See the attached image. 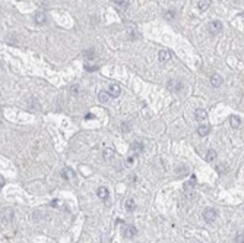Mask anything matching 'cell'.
<instances>
[{
    "mask_svg": "<svg viewBox=\"0 0 244 243\" xmlns=\"http://www.w3.org/2000/svg\"><path fill=\"white\" fill-rule=\"evenodd\" d=\"M61 176L64 177V179H66V180H69V182H72L73 179H75V171L73 170H70V168H64V170L61 171Z\"/></svg>",
    "mask_w": 244,
    "mask_h": 243,
    "instance_id": "obj_9",
    "label": "cell"
},
{
    "mask_svg": "<svg viewBox=\"0 0 244 243\" xmlns=\"http://www.w3.org/2000/svg\"><path fill=\"white\" fill-rule=\"evenodd\" d=\"M217 158V151L215 149H209L208 152H206V160L208 161H212Z\"/></svg>",
    "mask_w": 244,
    "mask_h": 243,
    "instance_id": "obj_18",
    "label": "cell"
},
{
    "mask_svg": "<svg viewBox=\"0 0 244 243\" xmlns=\"http://www.w3.org/2000/svg\"><path fill=\"white\" fill-rule=\"evenodd\" d=\"M97 196L101 199H107L108 198V189L104 188V186H101V188L97 189Z\"/></svg>",
    "mask_w": 244,
    "mask_h": 243,
    "instance_id": "obj_12",
    "label": "cell"
},
{
    "mask_svg": "<svg viewBox=\"0 0 244 243\" xmlns=\"http://www.w3.org/2000/svg\"><path fill=\"white\" fill-rule=\"evenodd\" d=\"M134 207H136V205H134L133 199H127V201H126V210L127 211H133Z\"/></svg>",
    "mask_w": 244,
    "mask_h": 243,
    "instance_id": "obj_20",
    "label": "cell"
},
{
    "mask_svg": "<svg viewBox=\"0 0 244 243\" xmlns=\"http://www.w3.org/2000/svg\"><path fill=\"white\" fill-rule=\"evenodd\" d=\"M111 95L108 94V91H100V94H98V98H100L101 103H107L108 100H110Z\"/></svg>",
    "mask_w": 244,
    "mask_h": 243,
    "instance_id": "obj_15",
    "label": "cell"
},
{
    "mask_svg": "<svg viewBox=\"0 0 244 243\" xmlns=\"http://www.w3.org/2000/svg\"><path fill=\"white\" fill-rule=\"evenodd\" d=\"M170 59H171V53L168 50H161L159 51V62L161 63H167Z\"/></svg>",
    "mask_w": 244,
    "mask_h": 243,
    "instance_id": "obj_11",
    "label": "cell"
},
{
    "mask_svg": "<svg viewBox=\"0 0 244 243\" xmlns=\"http://www.w3.org/2000/svg\"><path fill=\"white\" fill-rule=\"evenodd\" d=\"M217 171L219 173V174H224V173H227V171H228V167L224 166V164H218V166H217Z\"/></svg>",
    "mask_w": 244,
    "mask_h": 243,
    "instance_id": "obj_22",
    "label": "cell"
},
{
    "mask_svg": "<svg viewBox=\"0 0 244 243\" xmlns=\"http://www.w3.org/2000/svg\"><path fill=\"white\" fill-rule=\"evenodd\" d=\"M34 19H35V22H37V23H39V25H41V23H44L45 21H47V16H45L44 12H37Z\"/></svg>",
    "mask_w": 244,
    "mask_h": 243,
    "instance_id": "obj_13",
    "label": "cell"
},
{
    "mask_svg": "<svg viewBox=\"0 0 244 243\" xmlns=\"http://www.w3.org/2000/svg\"><path fill=\"white\" fill-rule=\"evenodd\" d=\"M222 28H224L222 22H219V21H212V22H209V25H208V31H209L212 35H217V34H219L222 31Z\"/></svg>",
    "mask_w": 244,
    "mask_h": 243,
    "instance_id": "obj_1",
    "label": "cell"
},
{
    "mask_svg": "<svg viewBox=\"0 0 244 243\" xmlns=\"http://www.w3.org/2000/svg\"><path fill=\"white\" fill-rule=\"evenodd\" d=\"M230 123H231V127L237 129V127H240V125H241V120H240L238 116H231L230 117Z\"/></svg>",
    "mask_w": 244,
    "mask_h": 243,
    "instance_id": "obj_14",
    "label": "cell"
},
{
    "mask_svg": "<svg viewBox=\"0 0 244 243\" xmlns=\"http://www.w3.org/2000/svg\"><path fill=\"white\" fill-rule=\"evenodd\" d=\"M122 129H123V130H129V125H127V123H123Z\"/></svg>",
    "mask_w": 244,
    "mask_h": 243,
    "instance_id": "obj_27",
    "label": "cell"
},
{
    "mask_svg": "<svg viewBox=\"0 0 244 243\" xmlns=\"http://www.w3.org/2000/svg\"><path fill=\"white\" fill-rule=\"evenodd\" d=\"M83 56H85V59H88V60H92V59L95 57V50H94V49L85 50V51H83Z\"/></svg>",
    "mask_w": 244,
    "mask_h": 243,
    "instance_id": "obj_17",
    "label": "cell"
},
{
    "mask_svg": "<svg viewBox=\"0 0 244 243\" xmlns=\"http://www.w3.org/2000/svg\"><path fill=\"white\" fill-rule=\"evenodd\" d=\"M194 185H196V177L194 176H192V179L190 180H187V182L184 183V190L189 194V192H192L193 190V188H194Z\"/></svg>",
    "mask_w": 244,
    "mask_h": 243,
    "instance_id": "obj_10",
    "label": "cell"
},
{
    "mask_svg": "<svg viewBox=\"0 0 244 243\" xmlns=\"http://www.w3.org/2000/svg\"><path fill=\"white\" fill-rule=\"evenodd\" d=\"M211 6V0H199V9L202 12L203 11H208Z\"/></svg>",
    "mask_w": 244,
    "mask_h": 243,
    "instance_id": "obj_16",
    "label": "cell"
},
{
    "mask_svg": "<svg viewBox=\"0 0 244 243\" xmlns=\"http://www.w3.org/2000/svg\"><path fill=\"white\" fill-rule=\"evenodd\" d=\"M168 87H170V89H171V91H176V92H178V91H181V88H183V83L180 82V81L171 79V81L168 82Z\"/></svg>",
    "mask_w": 244,
    "mask_h": 243,
    "instance_id": "obj_4",
    "label": "cell"
},
{
    "mask_svg": "<svg viewBox=\"0 0 244 243\" xmlns=\"http://www.w3.org/2000/svg\"><path fill=\"white\" fill-rule=\"evenodd\" d=\"M85 70L94 72V70H97V65H91V62H89V63H85Z\"/></svg>",
    "mask_w": 244,
    "mask_h": 243,
    "instance_id": "obj_23",
    "label": "cell"
},
{
    "mask_svg": "<svg viewBox=\"0 0 244 243\" xmlns=\"http://www.w3.org/2000/svg\"><path fill=\"white\" fill-rule=\"evenodd\" d=\"M120 92H122V91H120V87L116 85V83H113V85L108 87V94H110L111 97H114V98H116V97L120 95Z\"/></svg>",
    "mask_w": 244,
    "mask_h": 243,
    "instance_id": "obj_6",
    "label": "cell"
},
{
    "mask_svg": "<svg viewBox=\"0 0 244 243\" xmlns=\"http://www.w3.org/2000/svg\"><path fill=\"white\" fill-rule=\"evenodd\" d=\"M235 243H244V234H237V237H235Z\"/></svg>",
    "mask_w": 244,
    "mask_h": 243,
    "instance_id": "obj_26",
    "label": "cell"
},
{
    "mask_svg": "<svg viewBox=\"0 0 244 243\" xmlns=\"http://www.w3.org/2000/svg\"><path fill=\"white\" fill-rule=\"evenodd\" d=\"M177 174H180V176H184V174H187V170H186V167H180V168H177Z\"/></svg>",
    "mask_w": 244,
    "mask_h": 243,
    "instance_id": "obj_24",
    "label": "cell"
},
{
    "mask_svg": "<svg viewBox=\"0 0 244 243\" xmlns=\"http://www.w3.org/2000/svg\"><path fill=\"white\" fill-rule=\"evenodd\" d=\"M116 2V5L117 6H120L122 9H127V6H129V2L127 0H114Z\"/></svg>",
    "mask_w": 244,
    "mask_h": 243,
    "instance_id": "obj_21",
    "label": "cell"
},
{
    "mask_svg": "<svg viewBox=\"0 0 244 243\" xmlns=\"http://www.w3.org/2000/svg\"><path fill=\"white\" fill-rule=\"evenodd\" d=\"M174 16H176V12H174V11H170V12H167V13H165L167 19H174Z\"/></svg>",
    "mask_w": 244,
    "mask_h": 243,
    "instance_id": "obj_25",
    "label": "cell"
},
{
    "mask_svg": "<svg viewBox=\"0 0 244 243\" xmlns=\"http://www.w3.org/2000/svg\"><path fill=\"white\" fill-rule=\"evenodd\" d=\"M209 132H211V126H209V125L202 123V125L197 127V133H199L200 136H206V135H208Z\"/></svg>",
    "mask_w": 244,
    "mask_h": 243,
    "instance_id": "obj_8",
    "label": "cell"
},
{
    "mask_svg": "<svg viewBox=\"0 0 244 243\" xmlns=\"http://www.w3.org/2000/svg\"><path fill=\"white\" fill-rule=\"evenodd\" d=\"M211 85L213 88H218V87H221L222 85V78L218 75V73H213L211 76Z\"/></svg>",
    "mask_w": 244,
    "mask_h": 243,
    "instance_id": "obj_5",
    "label": "cell"
},
{
    "mask_svg": "<svg viewBox=\"0 0 244 243\" xmlns=\"http://www.w3.org/2000/svg\"><path fill=\"white\" fill-rule=\"evenodd\" d=\"M217 215H218L217 210L208 208V210H205V212H203V220H205L206 223H213V221L217 220Z\"/></svg>",
    "mask_w": 244,
    "mask_h": 243,
    "instance_id": "obj_2",
    "label": "cell"
},
{
    "mask_svg": "<svg viewBox=\"0 0 244 243\" xmlns=\"http://www.w3.org/2000/svg\"><path fill=\"white\" fill-rule=\"evenodd\" d=\"M132 149H133L134 152H140V151L143 149V145L140 144L139 141H134L133 144H132Z\"/></svg>",
    "mask_w": 244,
    "mask_h": 243,
    "instance_id": "obj_19",
    "label": "cell"
},
{
    "mask_svg": "<svg viewBox=\"0 0 244 243\" xmlns=\"http://www.w3.org/2000/svg\"><path fill=\"white\" fill-rule=\"evenodd\" d=\"M194 117H196L197 122H205L206 117H208V113L205 110H202V109H197V110L194 111Z\"/></svg>",
    "mask_w": 244,
    "mask_h": 243,
    "instance_id": "obj_7",
    "label": "cell"
},
{
    "mask_svg": "<svg viewBox=\"0 0 244 243\" xmlns=\"http://www.w3.org/2000/svg\"><path fill=\"white\" fill-rule=\"evenodd\" d=\"M72 92H75V94H76V92H78V88H76V85H73V88H72Z\"/></svg>",
    "mask_w": 244,
    "mask_h": 243,
    "instance_id": "obj_28",
    "label": "cell"
},
{
    "mask_svg": "<svg viewBox=\"0 0 244 243\" xmlns=\"http://www.w3.org/2000/svg\"><path fill=\"white\" fill-rule=\"evenodd\" d=\"M136 233H138V230H136V227H133V226H126L124 228H123V236H124L126 239L134 237Z\"/></svg>",
    "mask_w": 244,
    "mask_h": 243,
    "instance_id": "obj_3",
    "label": "cell"
}]
</instances>
